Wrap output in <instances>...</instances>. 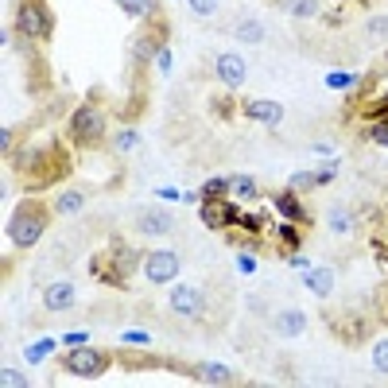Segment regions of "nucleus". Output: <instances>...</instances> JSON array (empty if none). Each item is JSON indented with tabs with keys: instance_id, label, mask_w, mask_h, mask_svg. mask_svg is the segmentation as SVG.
Masks as SVG:
<instances>
[{
	"instance_id": "obj_28",
	"label": "nucleus",
	"mask_w": 388,
	"mask_h": 388,
	"mask_svg": "<svg viewBox=\"0 0 388 388\" xmlns=\"http://www.w3.org/2000/svg\"><path fill=\"white\" fill-rule=\"evenodd\" d=\"M171 66H175V55H171L167 47H160V51H155V70H160V74H171Z\"/></svg>"
},
{
	"instance_id": "obj_8",
	"label": "nucleus",
	"mask_w": 388,
	"mask_h": 388,
	"mask_svg": "<svg viewBox=\"0 0 388 388\" xmlns=\"http://www.w3.org/2000/svg\"><path fill=\"white\" fill-rule=\"evenodd\" d=\"M74 299H78V295H74V284H70V279H59V284H51V287L43 292V307H47V311H55V315L70 311V307H74Z\"/></svg>"
},
{
	"instance_id": "obj_20",
	"label": "nucleus",
	"mask_w": 388,
	"mask_h": 388,
	"mask_svg": "<svg viewBox=\"0 0 388 388\" xmlns=\"http://www.w3.org/2000/svg\"><path fill=\"white\" fill-rule=\"evenodd\" d=\"M369 140H373V144H381V148H388V117H381V121H373V125H369Z\"/></svg>"
},
{
	"instance_id": "obj_32",
	"label": "nucleus",
	"mask_w": 388,
	"mask_h": 388,
	"mask_svg": "<svg viewBox=\"0 0 388 388\" xmlns=\"http://www.w3.org/2000/svg\"><path fill=\"white\" fill-rule=\"evenodd\" d=\"M191 12L194 16H214L218 12V0H191Z\"/></svg>"
},
{
	"instance_id": "obj_22",
	"label": "nucleus",
	"mask_w": 388,
	"mask_h": 388,
	"mask_svg": "<svg viewBox=\"0 0 388 388\" xmlns=\"http://www.w3.org/2000/svg\"><path fill=\"white\" fill-rule=\"evenodd\" d=\"M287 12H292V16H315L318 12V0H287Z\"/></svg>"
},
{
	"instance_id": "obj_25",
	"label": "nucleus",
	"mask_w": 388,
	"mask_h": 388,
	"mask_svg": "<svg viewBox=\"0 0 388 388\" xmlns=\"http://www.w3.org/2000/svg\"><path fill=\"white\" fill-rule=\"evenodd\" d=\"M373 365H377V373H384V377H388V338L373 345Z\"/></svg>"
},
{
	"instance_id": "obj_18",
	"label": "nucleus",
	"mask_w": 388,
	"mask_h": 388,
	"mask_svg": "<svg viewBox=\"0 0 388 388\" xmlns=\"http://www.w3.org/2000/svg\"><path fill=\"white\" fill-rule=\"evenodd\" d=\"M330 229H334V233H350V229H353L350 210H342V206H338V210H330Z\"/></svg>"
},
{
	"instance_id": "obj_4",
	"label": "nucleus",
	"mask_w": 388,
	"mask_h": 388,
	"mask_svg": "<svg viewBox=\"0 0 388 388\" xmlns=\"http://www.w3.org/2000/svg\"><path fill=\"white\" fill-rule=\"evenodd\" d=\"M16 28H20L28 39H43L47 31H51V16H47L35 0H23L20 12H16Z\"/></svg>"
},
{
	"instance_id": "obj_41",
	"label": "nucleus",
	"mask_w": 388,
	"mask_h": 388,
	"mask_svg": "<svg viewBox=\"0 0 388 388\" xmlns=\"http://www.w3.org/2000/svg\"><path fill=\"white\" fill-rule=\"evenodd\" d=\"M381 109H384V113H388V97H384V101H381Z\"/></svg>"
},
{
	"instance_id": "obj_24",
	"label": "nucleus",
	"mask_w": 388,
	"mask_h": 388,
	"mask_svg": "<svg viewBox=\"0 0 388 388\" xmlns=\"http://www.w3.org/2000/svg\"><path fill=\"white\" fill-rule=\"evenodd\" d=\"M136 268V253L132 249H117V276H128Z\"/></svg>"
},
{
	"instance_id": "obj_39",
	"label": "nucleus",
	"mask_w": 388,
	"mask_h": 388,
	"mask_svg": "<svg viewBox=\"0 0 388 388\" xmlns=\"http://www.w3.org/2000/svg\"><path fill=\"white\" fill-rule=\"evenodd\" d=\"M315 175H318V183H323V187H326V183H330V179H334V163H326V167H323V171H315Z\"/></svg>"
},
{
	"instance_id": "obj_38",
	"label": "nucleus",
	"mask_w": 388,
	"mask_h": 388,
	"mask_svg": "<svg viewBox=\"0 0 388 388\" xmlns=\"http://www.w3.org/2000/svg\"><path fill=\"white\" fill-rule=\"evenodd\" d=\"M0 152H4V155H12V128H4V132H0Z\"/></svg>"
},
{
	"instance_id": "obj_7",
	"label": "nucleus",
	"mask_w": 388,
	"mask_h": 388,
	"mask_svg": "<svg viewBox=\"0 0 388 388\" xmlns=\"http://www.w3.org/2000/svg\"><path fill=\"white\" fill-rule=\"evenodd\" d=\"M202 221H206L210 229L237 226V210L226 202V198H206V202H202Z\"/></svg>"
},
{
	"instance_id": "obj_35",
	"label": "nucleus",
	"mask_w": 388,
	"mask_h": 388,
	"mask_svg": "<svg viewBox=\"0 0 388 388\" xmlns=\"http://www.w3.org/2000/svg\"><path fill=\"white\" fill-rule=\"evenodd\" d=\"M279 241H284V245H292V249H299V233H295L292 226H284V229H279Z\"/></svg>"
},
{
	"instance_id": "obj_11",
	"label": "nucleus",
	"mask_w": 388,
	"mask_h": 388,
	"mask_svg": "<svg viewBox=\"0 0 388 388\" xmlns=\"http://www.w3.org/2000/svg\"><path fill=\"white\" fill-rule=\"evenodd\" d=\"M303 326H307V315H303L299 307L279 311V315H276V334H279V338H295V334H303Z\"/></svg>"
},
{
	"instance_id": "obj_34",
	"label": "nucleus",
	"mask_w": 388,
	"mask_h": 388,
	"mask_svg": "<svg viewBox=\"0 0 388 388\" xmlns=\"http://www.w3.org/2000/svg\"><path fill=\"white\" fill-rule=\"evenodd\" d=\"M62 342H66V345H70V350H74V345H86V342H89V334H86V330H70V334H66Z\"/></svg>"
},
{
	"instance_id": "obj_26",
	"label": "nucleus",
	"mask_w": 388,
	"mask_h": 388,
	"mask_svg": "<svg viewBox=\"0 0 388 388\" xmlns=\"http://www.w3.org/2000/svg\"><path fill=\"white\" fill-rule=\"evenodd\" d=\"M136 144H140V132H132V128H128V132H121V136L113 140V148H117V152H132Z\"/></svg>"
},
{
	"instance_id": "obj_30",
	"label": "nucleus",
	"mask_w": 388,
	"mask_h": 388,
	"mask_svg": "<svg viewBox=\"0 0 388 388\" xmlns=\"http://www.w3.org/2000/svg\"><path fill=\"white\" fill-rule=\"evenodd\" d=\"M237 226H241V229H249V233H260V229H264V221L257 218V214H237Z\"/></svg>"
},
{
	"instance_id": "obj_16",
	"label": "nucleus",
	"mask_w": 388,
	"mask_h": 388,
	"mask_svg": "<svg viewBox=\"0 0 388 388\" xmlns=\"http://www.w3.org/2000/svg\"><path fill=\"white\" fill-rule=\"evenodd\" d=\"M276 210H279V218H287V221H303V206H299V198H295V191L279 194Z\"/></svg>"
},
{
	"instance_id": "obj_17",
	"label": "nucleus",
	"mask_w": 388,
	"mask_h": 388,
	"mask_svg": "<svg viewBox=\"0 0 388 388\" xmlns=\"http://www.w3.org/2000/svg\"><path fill=\"white\" fill-rule=\"evenodd\" d=\"M82 206H86V198L78 191H66V194H59V202H55V214H78Z\"/></svg>"
},
{
	"instance_id": "obj_15",
	"label": "nucleus",
	"mask_w": 388,
	"mask_h": 388,
	"mask_svg": "<svg viewBox=\"0 0 388 388\" xmlns=\"http://www.w3.org/2000/svg\"><path fill=\"white\" fill-rule=\"evenodd\" d=\"M198 377H202L206 384H233L237 381V373L229 365H202V369H198Z\"/></svg>"
},
{
	"instance_id": "obj_10",
	"label": "nucleus",
	"mask_w": 388,
	"mask_h": 388,
	"mask_svg": "<svg viewBox=\"0 0 388 388\" xmlns=\"http://www.w3.org/2000/svg\"><path fill=\"white\" fill-rule=\"evenodd\" d=\"M136 226H140V233H144V237H163V233H171V218H167L163 210H148V214H140Z\"/></svg>"
},
{
	"instance_id": "obj_12",
	"label": "nucleus",
	"mask_w": 388,
	"mask_h": 388,
	"mask_svg": "<svg viewBox=\"0 0 388 388\" xmlns=\"http://www.w3.org/2000/svg\"><path fill=\"white\" fill-rule=\"evenodd\" d=\"M245 113H249L253 121H260V125H279V121H284V109H279L276 101H249Z\"/></svg>"
},
{
	"instance_id": "obj_1",
	"label": "nucleus",
	"mask_w": 388,
	"mask_h": 388,
	"mask_svg": "<svg viewBox=\"0 0 388 388\" xmlns=\"http://www.w3.org/2000/svg\"><path fill=\"white\" fill-rule=\"evenodd\" d=\"M43 226H47V214L39 210V206H20V210L12 214V221H8V241H12L16 249H31V245L43 237Z\"/></svg>"
},
{
	"instance_id": "obj_19",
	"label": "nucleus",
	"mask_w": 388,
	"mask_h": 388,
	"mask_svg": "<svg viewBox=\"0 0 388 388\" xmlns=\"http://www.w3.org/2000/svg\"><path fill=\"white\" fill-rule=\"evenodd\" d=\"M229 187H233V194H241V198H253V194H257V183H253L249 175H233V179H229Z\"/></svg>"
},
{
	"instance_id": "obj_37",
	"label": "nucleus",
	"mask_w": 388,
	"mask_h": 388,
	"mask_svg": "<svg viewBox=\"0 0 388 388\" xmlns=\"http://www.w3.org/2000/svg\"><path fill=\"white\" fill-rule=\"evenodd\" d=\"M125 342H128V345H144V342H148V334H144V330H128Z\"/></svg>"
},
{
	"instance_id": "obj_6",
	"label": "nucleus",
	"mask_w": 388,
	"mask_h": 388,
	"mask_svg": "<svg viewBox=\"0 0 388 388\" xmlns=\"http://www.w3.org/2000/svg\"><path fill=\"white\" fill-rule=\"evenodd\" d=\"M171 311L179 318H198L206 311V295L198 292L194 284H175L171 287Z\"/></svg>"
},
{
	"instance_id": "obj_36",
	"label": "nucleus",
	"mask_w": 388,
	"mask_h": 388,
	"mask_svg": "<svg viewBox=\"0 0 388 388\" xmlns=\"http://www.w3.org/2000/svg\"><path fill=\"white\" fill-rule=\"evenodd\" d=\"M369 31H373V35H384V31H388V16H377V20H369Z\"/></svg>"
},
{
	"instance_id": "obj_5",
	"label": "nucleus",
	"mask_w": 388,
	"mask_h": 388,
	"mask_svg": "<svg viewBox=\"0 0 388 388\" xmlns=\"http://www.w3.org/2000/svg\"><path fill=\"white\" fill-rule=\"evenodd\" d=\"M144 276L152 279V284H171V279L179 276V257L171 249H155L144 257Z\"/></svg>"
},
{
	"instance_id": "obj_21",
	"label": "nucleus",
	"mask_w": 388,
	"mask_h": 388,
	"mask_svg": "<svg viewBox=\"0 0 388 388\" xmlns=\"http://www.w3.org/2000/svg\"><path fill=\"white\" fill-rule=\"evenodd\" d=\"M315 183H318L315 171H295V175H292V191H311Z\"/></svg>"
},
{
	"instance_id": "obj_29",
	"label": "nucleus",
	"mask_w": 388,
	"mask_h": 388,
	"mask_svg": "<svg viewBox=\"0 0 388 388\" xmlns=\"http://www.w3.org/2000/svg\"><path fill=\"white\" fill-rule=\"evenodd\" d=\"M226 191H229V179H210V183L202 187V194H206V198H221Z\"/></svg>"
},
{
	"instance_id": "obj_3",
	"label": "nucleus",
	"mask_w": 388,
	"mask_h": 388,
	"mask_svg": "<svg viewBox=\"0 0 388 388\" xmlns=\"http://www.w3.org/2000/svg\"><path fill=\"white\" fill-rule=\"evenodd\" d=\"M66 369L74 377H101L109 369V357L101 350H89V345H74L70 357H66Z\"/></svg>"
},
{
	"instance_id": "obj_31",
	"label": "nucleus",
	"mask_w": 388,
	"mask_h": 388,
	"mask_svg": "<svg viewBox=\"0 0 388 388\" xmlns=\"http://www.w3.org/2000/svg\"><path fill=\"white\" fill-rule=\"evenodd\" d=\"M326 86H334V89H350V86H357V78H353V74H330Z\"/></svg>"
},
{
	"instance_id": "obj_40",
	"label": "nucleus",
	"mask_w": 388,
	"mask_h": 388,
	"mask_svg": "<svg viewBox=\"0 0 388 388\" xmlns=\"http://www.w3.org/2000/svg\"><path fill=\"white\" fill-rule=\"evenodd\" d=\"M237 268H241V272H253V268H257V260H253V257H237Z\"/></svg>"
},
{
	"instance_id": "obj_9",
	"label": "nucleus",
	"mask_w": 388,
	"mask_h": 388,
	"mask_svg": "<svg viewBox=\"0 0 388 388\" xmlns=\"http://www.w3.org/2000/svg\"><path fill=\"white\" fill-rule=\"evenodd\" d=\"M245 74H249V70H245V59H241V55H229V51H226V55H218V78L226 82L229 89L241 86Z\"/></svg>"
},
{
	"instance_id": "obj_23",
	"label": "nucleus",
	"mask_w": 388,
	"mask_h": 388,
	"mask_svg": "<svg viewBox=\"0 0 388 388\" xmlns=\"http://www.w3.org/2000/svg\"><path fill=\"white\" fill-rule=\"evenodd\" d=\"M121 8H125V12H132V16H152V12H155L152 0H121Z\"/></svg>"
},
{
	"instance_id": "obj_13",
	"label": "nucleus",
	"mask_w": 388,
	"mask_h": 388,
	"mask_svg": "<svg viewBox=\"0 0 388 388\" xmlns=\"http://www.w3.org/2000/svg\"><path fill=\"white\" fill-rule=\"evenodd\" d=\"M307 287L326 299V295L334 292V268H311V272H307Z\"/></svg>"
},
{
	"instance_id": "obj_14",
	"label": "nucleus",
	"mask_w": 388,
	"mask_h": 388,
	"mask_svg": "<svg viewBox=\"0 0 388 388\" xmlns=\"http://www.w3.org/2000/svg\"><path fill=\"white\" fill-rule=\"evenodd\" d=\"M233 39H241V43H264V23L260 20H237Z\"/></svg>"
},
{
	"instance_id": "obj_27",
	"label": "nucleus",
	"mask_w": 388,
	"mask_h": 388,
	"mask_svg": "<svg viewBox=\"0 0 388 388\" xmlns=\"http://www.w3.org/2000/svg\"><path fill=\"white\" fill-rule=\"evenodd\" d=\"M0 381H4L8 388H23V384H28V377H23L20 369H0Z\"/></svg>"
},
{
	"instance_id": "obj_33",
	"label": "nucleus",
	"mask_w": 388,
	"mask_h": 388,
	"mask_svg": "<svg viewBox=\"0 0 388 388\" xmlns=\"http://www.w3.org/2000/svg\"><path fill=\"white\" fill-rule=\"evenodd\" d=\"M55 350V342H51V338H47V342H39V345H31V350H28V361H39V357H47V353H51Z\"/></svg>"
},
{
	"instance_id": "obj_2",
	"label": "nucleus",
	"mask_w": 388,
	"mask_h": 388,
	"mask_svg": "<svg viewBox=\"0 0 388 388\" xmlns=\"http://www.w3.org/2000/svg\"><path fill=\"white\" fill-rule=\"evenodd\" d=\"M70 136L78 140V144H94V140H101L105 136V113L97 109V105H82V109H74Z\"/></svg>"
}]
</instances>
